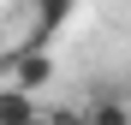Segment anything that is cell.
I'll return each instance as SVG.
<instances>
[{
	"label": "cell",
	"instance_id": "cell-3",
	"mask_svg": "<svg viewBox=\"0 0 131 125\" xmlns=\"http://www.w3.org/2000/svg\"><path fill=\"white\" fill-rule=\"evenodd\" d=\"M83 125H131V107H125L119 95H107V89H101V95L90 101V113H83Z\"/></svg>",
	"mask_w": 131,
	"mask_h": 125
},
{
	"label": "cell",
	"instance_id": "cell-1",
	"mask_svg": "<svg viewBox=\"0 0 131 125\" xmlns=\"http://www.w3.org/2000/svg\"><path fill=\"white\" fill-rule=\"evenodd\" d=\"M72 18H78V6H72V0H42V6L30 12V36L18 42V48H24V54H48V42H54L66 24H72Z\"/></svg>",
	"mask_w": 131,
	"mask_h": 125
},
{
	"label": "cell",
	"instance_id": "cell-2",
	"mask_svg": "<svg viewBox=\"0 0 131 125\" xmlns=\"http://www.w3.org/2000/svg\"><path fill=\"white\" fill-rule=\"evenodd\" d=\"M0 125H42L36 101H30V95H18L12 83H0Z\"/></svg>",
	"mask_w": 131,
	"mask_h": 125
}]
</instances>
